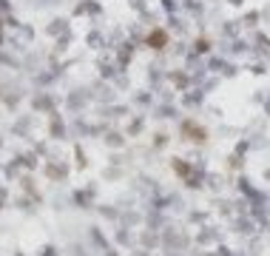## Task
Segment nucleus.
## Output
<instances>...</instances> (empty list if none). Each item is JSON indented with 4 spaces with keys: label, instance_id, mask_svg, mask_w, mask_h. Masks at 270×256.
Here are the masks:
<instances>
[{
    "label": "nucleus",
    "instance_id": "nucleus-1",
    "mask_svg": "<svg viewBox=\"0 0 270 256\" xmlns=\"http://www.w3.org/2000/svg\"><path fill=\"white\" fill-rule=\"evenodd\" d=\"M165 40H168V35L159 29V32H151V37H148V46H154V49H162L165 46Z\"/></svg>",
    "mask_w": 270,
    "mask_h": 256
}]
</instances>
